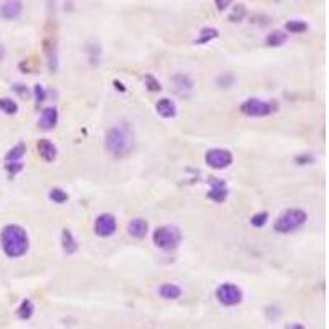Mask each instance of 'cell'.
<instances>
[{"label":"cell","instance_id":"6da1fadb","mask_svg":"<svg viewBox=\"0 0 329 329\" xmlns=\"http://www.w3.org/2000/svg\"><path fill=\"white\" fill-rule=\"evenodd\" d=\"M0 244H2L5 255L12 257V259H18V257H22L28 252V234L22 225L8 224L0 232Z\"/></svg>","mask_w":329,"mask_h":329},{"label":"cell","instance_id":"7a4b0ae2","mask_svg":"<svg viewBox=\"0 0 329 329\" xmlns=\"http://www.w3.org/2000/svg\"><path fill=\"white\" fill-rule=\"evenodd\" d=\"M106 148L112 157L123 158L133 148V133L127 123H117L106 133Z\"/></svg>","mask_w":329,"mask_h":329},{"label":"cell","instance_id":"3957f363","mask_svg":"<svg viewBox=\"0 0 329 329\" xmlns=\"http://www.w3.org/2000/svg\"><path fill=\"white\" fill-rule=\"evenodd\" d=\"M308 220V214L303 209L298 208H290L285 209L283 213L278 216V219L275 220V230L280 234H290L295 232L296 229H300L301 225H305Z\"/></svg>","mask_w":329,"mask_h":329},{"label":"cell","instance_id":"277c9868","mask_svg":"<svg viewBox=\"0 0 329 329\" xmlns=\"http://www.w3.org/2000/svg\"><path fill=\"white\" fill-rule=\"evenodd\" d=\"M181 242V230L176 225H162L153 232V244L163 250H174Z\"/></svg>","mask_w":329,"mask_h":329},{"label":"cell","instance_id":"5b68a950","mask_svg":"<svg viewBox=\"0 0 329 329\" xmlns=\"http://www.w3.org/2000/svg\"><path fill=\"white\" fill-rule=\"evenodd\" d=\"M275 110V106L272 102H265L257 97H250V99L244 101L240 104V112L247 117H267Z\"/></svg>","mask_w":329,"mask_h":329},{"label":"cell","instance_id":"8992f818","mask_svg":"<svg viewBox=\"0 0 329 329\" xmlns=\"http://www.w3.org/2000/svg\"><path fill=\"white\" fill-rule=\"evenodd\" d=\"M216 298L224 306H237L242 301V290L234 283H222L216 290Z\"/></svg>","mask_w":329,"mask_h":329},{"label":"cell","instance_id":"52a82bcc","mask_svg":"<svg viewBox=\"0 0 329 329\" xmlns=\"http://www.w3.org/2000/svg\"><path fill=\"white\" fill-rule=\"evenodd\" d=\"M204 160L211 168L224 169L232 163L234 157H232V153H230L229 150H225V148H211V150L206 152Z\"/></svg>","mask_w":329,"mask_h":329},{"label":"cell","instance_id":"ba28073f","mask_svg":"<svg viewBox=\"0 0 329 329\" xmlns=\"http://www.w3.org/2000/svg\"><path fill=\"white\" fill-rule=\"evenodd\" d=\"M94 230L99 237H110L117 230V219L112 214H101L94 222Z\"/></svg>","mask_w":329,"mask_h":329},{"label":"cell","instance_id":"9c48e42d","mask_svg":"<svg viewBox=\"0 0 329 329\" xmlns=\"http://www.w3.org/2000/svg\"><path fill=\"white\" fill-rule=\"evenodd\" d=\"M209 184H211V191L208 193V198L213 199V201H216V203L225 201V198H227V194H229L225 183L220 181V179L211 178V179H209Z\"/></svg>","mask_w":329,"mask_h":329},{"label":"cell","instance_id":"30bf717a","mask_svg":"<svg viewBox=\"0 0 329 329\" xmlns=\"http://www.w3.org/2000/svg\"><path fill=\"white\" fill-rule=\"evenodd\" d=\"M23 12V3L17 2V0H10V2L0 3V17L5 20L18 18Z\"/></svg>","mask_w":329,"mask_h":329},{"label":"cell","instance_id":"8fae6325","mask_svg":"<svg viewBox=\"0 0 329 329\" xmlns=\"http://www.w3.org/2000/svg\"><path fill=\"white\" fill-rule=\"evenodd\" d=\"M127 230H128V235H132L133 239H143L148 232V222L142 218H135L128 222Z\"/></svg>","mask_w":329,"mask_h":329},{"label":"cell","instance_id":"7c38bea8","mask_svg":"<svg viewBox=\"0 0 329 329\" xmlns=\"http://www.w3.org/2000/svg\"><path fill=\"white\" fill-rule=\"evenodd\" d=\"M171 81L174 84V91H176L179 96H188L189 92L193 91L194 82L188 74H176Z\"/></svg>","mask_w":329,"mask_h":329},{"label":"cell","instance_id":"4fadbf2b","mask_svg":"<svg viewBox=\"0 0 329 329\" xmlns=\"http://www.w3.org/2000/svg\"><path fill=\"white\" fill-rule=\"evenodd\" d=\"M37 147H38L40 157L43 158L45 162L51 163V162H55V160H56V155H58V150H56V145H55L53 142H50V140H40Z\"/></svg>","mask_w":329,"mask_h":329},{"label":"cell","instance_id":"5bb4252c","mask_svg":"<svg viewBox=\"0 0 329 329\" xmlns=\"http://www.w3.org/2000/svg\"><path fill=\"white\" fill-rule=\"evenodd\" d=\"M157 112L158 115L164 117V119H171V117L176 115V104L168 97H163L157 102Z\"/></svg>","mask_w":329,"mask_h":329},{"label":"cell","instance_id":"9a60e30c","mask_svg":"<svg viewBox=\"0 0 329 329\" xmlns=\"http://www.w3.org/2000/svg\"><path fill=\"white\" fill-rule=\"evenodd\" d=\"M56 123H58V110H56L55 107H46V109H43V112H41V119H40L41 128L50 130V128H53Z\"/></svg>","mask_w":329,"mask_h":329},{"label":"cell","instance_id":"2e32d148","mask_svg":"<svg viewBox=\"0 0 329 329\" xmlns=\"http://www.w3.org/2000/svg\"><path fill=\"white\" fill-rule=\"evenodd\" d=\"M61 247H63L66 255H73L78 250V240L74 239L69 229H63V232H61Z\"/></svg>","mask_w":329,"mask_h":329},{"label":"cell","instance_id":"e0dca14e","mask_svg":"<svg viewBox=\"0 0 329 329\" xmlns=\"http://www.w3.org/2000/svg\"><path fill=\"white\" fill-rule=\"evenodd\" d=\"M158 293H160V296L164 298V300H178L183 291L181 288L174 283H163L158 288Z\"/></svg>","mask_w":329,"mask_h":329},{"label":"cell","instance_id":"ac0fdd59","mask_svg":"<svg viewBox=\"0 0 329 329\" xmlns=\"http://www.w3.org/2000/svg\"><path fill=\"white\" fill-rule=\"evenodd\" d=\"M286 40H288V33H285V32H272V33H269V37H267V40H265V43H267V46H270V48H276V46H281L283 43H286Z\"/></svg>","mask_w":329,"mask_h":329},{"label":"cell","instance_id":"d6986e66","mask_svg":"<svg viewBox=\"0 0 329 329\" xmlns=\"http://www.w3.org/2000/svg\"><path fill=\"white\" fill-rule=\"evenodd\" d=\"M33 313H35V305L32 303V300H23L22 305H20L18 310H17L18 318L20 320H23V321L30 320V318L33 316Z\"/></svg>","mask_w":329,"mask_h":329},{"label":"cell","instance_id":"ffe728a7","mask_svg":"<svg viewBox=\"0 0 329 329\" xmlns=\"http://www.w3.org/2000/svg\"><path fill=\"white\" fill-rule=\"evenodd\" d=\"M25 152H27V145H25V143H18V145H15L13 148H10V150L7 152V155H5V160H7V163L17 162V160H20V158L25 155Z\"/></svg>","mask_w":329,"mask_h":329},{"label":"cell","instance_id":"44dd1931","mask_svg":"<svg viewBox=\"0 0 329 329\" xmlns=\"http://www.w3.org/2000/svg\"><path fill=\"white\" fill-rule=\"evenodd\" d=\"M218 37H219L218 28H203L201 33H199L196 38V45H206V43H209L211 40H214Z\"/></svg>","mask_w":329,"mask_h":329},{"label":"cell","instance_id":"7402d4cb","mask_svg":"<svg viewBox=\"0 0 329 329\" xmlns=\"http://www.w3.org/2000/svg\"><path fill=\"white\" fill-rule=\"evenodd\" d=\"M285 28L290 33H305L308 30V23L303 22V20H290V22L285 23Z\"/></svg>","mask_w":329,"mask_h":329},{"label":"cell","instance_id":"603a6c76","mask_svg":"<svg viewBox=\"0 0 329 329\" xmlns=\"http://www.w3.org/2000/svg\"><path fill=\"white\" fill-rule=\"evenodd\" d=\"M0 109H2L5 114L13 115L18 112V104L13 99H8V97H2L0 99Z\"/></svg>","mask_w":329,"mask_h":329},{"label":"cell","instance_id":"cb8c5ba5","mask_svg":"<svg viewBox=\"0 0 329 329\" xmlns=\"http://www.w3.org/2000/svg\"><path fill=\"white\" fill-rule=\"evenodd\" d=\"M50 199H51V201H55V203H58V204H63V203L68 201L69 196H68V193H66L64 189L51 188L50 189Z\"/></svg>","mask_w":329,"mask_h":329},{"label":"cell","instance_id":"d4e9b609","mask_svg":"<svg viewBox=\"0 0 329 329\" xmlns=\"http://www.w3.org/2000/svg\"><path fill=\"white\" fill-rule=\"evenodd\" d=\"M267 220H269V214L267 213H257L250 218V224L254 225V227H264L267 224Z\"/></svg>","mask_w":329,"mask_h":329},{"label":"cell","instance_id":"484cf974","mask_svg":"<svg viewBox=\"0 0 329 329\" xmlns=\"http://www.w3.org/2000/svg\"><path fill=\"white\" fill-rule=\"evenodd\" d=\"M145 86H147V89L150 91V92H157V91L162 89L160 81H158L155 76H152V74H147V76H145Z\"/></svg>","mask_w":329,"mask_h":329},{"label":"cell","instance_id":"4316f807","mask_svg":"<svg viewBox=\"0 0 329 329\" xmlns=\"http://www.w3.org/2000/svg\"><path fill=\"white\" fill-rule=\"evenodd\" d=\"M244 15H245V7H244L242 3H239V5H235L234 12L230 13L229 20H230V22H240V20H242Z\"/></svg>","mask_w":329,"mask_h":329},{"label":"cell","instance_id":"83f0119b","mask_svg":"<svg viewBox=\"0 0 329 329\" xmlns=\"http://www.w3.org/2000/svg\"><path fill=\"white\" fill-rule=\"evenodd\" d=\"M234 81H235V78L230 73H224V74H220L219 78H218V84L220 86V87H230L234 84Z\"/></svg>","mask_w":329,"mask_h":329},{"label":"cell","instance_id":"f1b7e54d","mask_svg":"<svg viewBox=\"0 0 329 329\" xmlns=\"http://www.w3.org/2000/svg\"><path fill=\"white\" fill-rule=\"evenodd\" d=\"M33 92H35V99H37V104H40V102H43L46 99V91H45V87L41 86V84H35Z\"/></svg>","mask_w":329,"mask_h":329},{"label":"cell","instance_id":"f546056e","mask_svg":"<svg viewBox=\"0 0 329 329\" xmlns=\"http://www.w3.org/2000/svg\"><path fill=\"white\" fill-rule=\"evenodd\" d=\"M5 169H7L10 174H17V173H20V171L23 169V163H20V162H10V163L5 164Z\"/></svg>","mask_w":329,"mask_h":329},{"label":"cell","instance_id":"4dcf8cb0","mask_svg":"<svg viewBox=\"0 0 329 329\" xmlns=\"http://www.w3.org/2000/svg\"><path fill=\"white\" fill-rule=\"evenodd\" d=\"M13 91H17L20 96H27V94H28L27 87H25L23 84H15V86H13Z\"/></svg>","mask_w":329,"mask_h":329},{"label":"cell","instance_id":"1f68e13d","mask_svg":"<svg viewBox=\"0 0 329 329\" xmlns=\"http://www.w3.org/2000/svg\"><path fill=\"white\" fill-rule=\"evenodd\" d=\"M285 329H306L303 325H300V323H290Z\"/></svg>","mask_w":329,"mask_h":329},{"label":"cell","instance_id":"d6a6232c","mask_svg":"<svg viewBox=\"0 0 329 329\" xmlns=\"http://www.w3.org/2000/svg\"><path fill=\"white\" fill-rule=\"evenodd\" d=\"M216 5H218L219 10H224L225 7H227V5H230V2H229V0H225V2H220V0H218V2H216Z\"/></svg>","mask_w":329,"mask_h":329},{"label":"cell","instance_id":"836d02e7","mask_svg":"<svg viewBox=\"0 0 329 329\" xmlns=\"http://www.w3.org/2000/svg\"><path fill=\"white\" fill-rule=\"evenodd\" d=\"M296 162L298 163H306V162H313V158L311 157H298Z\"/></svg>","mask_w":329,"mask_h":329},{"label":"cell","instance_id":"e575fe53","mask_svg":"<svg viewBox=\"0 0 329 329\" xmlns=\"http://www.w3.org/2000/svg\"><path fill=\"white\" fill-rule=\"evenodd\" d=\"M5 53H7V51H5V46H3V45H0V61H2V59L5 58Z\"/></svg>","mask_w":329,"mask_h":329},{"label":"cell","instance_id":"d590c367","mask_svg":"<svg viewBox=\"0 0 329 329\" xmlns=\"http://www.w3.org/2000/svg\"><path fill=\"white\" fill-rule=\"evenodd\" d=\"M114 86L117 87V89H120V91H125V87H123V84H122V82H119V81H114Z\"/></svg>","mask_w":329,"mask_h":329}]
</instances>
